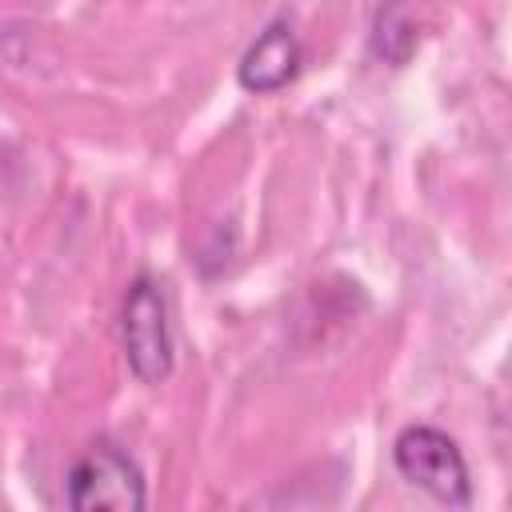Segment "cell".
<instances>
[{
	"label": "cell",
	"instance_id": "1",
	"mask_svg": "<svg viewBox=\"0 0 512 512\" xmlns=\"http://www.w3.org/2000/svg\"><path fill=\"white\" fill-rule=\"evenodd\" d=\"M64 500L76 512H140L148 504L140 464L108 436H96L64 476Z\"/></svg>",
	"mask_w": 512,
	"mask_h": 512
},
{
	"label": "cell",
	"instance_id": "2",
	"mask_svg": "<svg viewBox=\"0 0 512 512\" xmlns=\"http://www.w3.org/2000/svg\"><path fill=\"white\" fill-rule=\"evenodd\" d=\"M120 340L124 360L140 384H160L172 372V324H168V296L156 276L140 272L120 304Z\"/></svg>",
	"mask_w": 512,
	"mask_h": 512
},
{
	"label": "cell",
	"instance_id": "3",
	"mask_svg": "<svg viewBox=\"0 0 512 512\" xmlns=\"http://www.w3.org/2000/svg\"><path fill=\"white\" fill-rule=\"evenodd\" d=\"M392 464L396 472L424 488L432 500L464 508L472 500V480H468V464L456 448V440L432 424H408L396 440H392Z\"/></svg>",
	"mask_w": 512,
	"mask_h": 512
},
{
	"label": "cell",
	"instance_id": "4",
	"mask_svg": "<svg viewBox=\"0 0 512 512\" xmlns=\"http://www.w3.org/2000/svg\"><path fill=\"white\" fill-rule=\"evenodd\" d=\"M304 64V48H300V36L288 20H272L252 44L248 52L240 56L236 64V80L244 92H256V96H268V92H280L284 84L296 80Z\"/></svg>",
	"mask_w": 512,
	"mask_h": 512
},
{
	"label": "cell",
	"instance_id": "5",
	"mask_svg": "<svg viewBox=\"0 0 512 512\" xmlns=\"http://www.w3.org/2000/svg\"><path fill=\"white\" fill-rule=\"evenodd\" d=\"M372 52L380 60H388L392 68L408 64V56L416 52V24L404 8V0H384L376 12V28H372Z\"/></svg>",
	"mask_w": 512,
	"mask_h": 512
}]
</instances>
